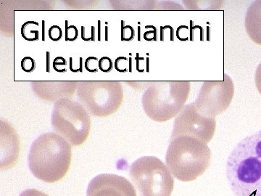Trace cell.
Segmentation results:
<instances>
[{
	"mask_svg": "<svg viewBox=\"0 0 261 196\" xmlns=\"http://www.w3.org/2000/svg\"><path fill=\"white\" fill-rule=\"evenodd\" d=\"M226 172L234 196H261V130L237 144Z\"/></svg>",
	"mask_w": 261,
	"mask_h": 196,
	"instance_id": "cell-1",
	"label": "cell"
},
{
	"mask_svg": "<svg viewBox=\"0 0 261 196\" xmlns=\"http://www.w3.org/2000/svg\"><path fill=\"white\" fill-rule=\"evenodd\" d=\"M71 146L63 137L47 132L34 141L28 156V165L35 178L47 183L64 178L71 164Z\"/></svg>",
	"mask_w": 261,
	"mask_h": 196,
	"instance_id": "cell-2",
	"label": "cell"
},
{
	"mask_svg": "<svg viewBox=\"0 0 261 196\" xmlns=\"http://www.w3.org/2000/svg\"><path fill=\"white\" fill-rule=\"evenodd\" d=\"M211 151L207 144L191 137L181 136L170 142L166 164L171 175L181 182H192L207 171Z\"/></svg>",
	"mask_w": 261,
	"mask_h": 196,
	"instance_id": "cell-3",
	"label": "cell"
},
{
	"mask_svg": "<svg viewBox=\"0 0 261 196\" xmlns=\"http://www.w3.org/2000/svg\"><path fill=\"white\" fill-rule=\"evenodd\" d=\"M190 90L191 83L189 81L152 82L142 95L144 111L152 121H169L186 106Z\"/></svg>",
	"mask_w": 261,
	"mask_h": 196,
	"instance_id": "cell-4",
	"label": "cell"
},
{
	"mask_svg": "<svg viewBox=\"0 0 261 196\" xmlns=\"http://www.w3.org/2000/svg\"><path fill=\"white\" fill-rule=\"evenodd\" d=\"M76 92L81 104L94 116H111L123 103V87L118 81H79Z\"/></svg>",
	"mask_w": 261,
	"mask_h": 196,
	"instance_id": "cell-5",
	"label": "cell"
},
{
	"mask_svg": "<svg viewBox=\"0 0 261 196\" xmlns=\"http://www.w3.org/2000/svg\"><path fill=\"white\" fill-rule=\"evenodd\" d=\"M129 176L140 196H171L174 188V179L167 166L154 156L134 161Z\"/></svg>",
	"mask_w": 261,
	"mask_h": 196,
	"instance_id": "cell-6",
	"label": "cell"
},
{
	"mask_svg": "<svg viewBox=\"0 0 261 196\" xmlns=\"http://www.w3.org/2000/svg\"><path fill=\"white\" fill-rule=\"evenodd\" d=\"M51 124L57 134L72 146H80L88 138L91 118L83 105L70 98L57 101L51 113Z\"/></svg>",
	"mask_w": 261,
	"mask_h": 196,
	"instance_id": "cell-7",
	"label": "cell"
},
{
	"mask_svg": "<svg viewBox=\"0 0 261 196\" xmlns=\"http://www.w3.org/2000/svg\"><path fill=\"white\" fill-rule=\"evenodd\" d=\"M233 94L234 86L232 79L225 73L224 80L204 82L193 104L200 114L216 118L228 109Z\"/></svg>",
	"mask_w": 261,
	"mask_h": 196,
	"instance_id": "cell-8",
	"label": "cell"
},
{
	"mask_svg": "<svg viewBox=\"0 0 261 196\" xmlns=\"http://www.w3.org/2000/svg\"><path fill=\"white\" fill-rule=\"evenodd\" d=\"M216 128V118L202 116L197 112L193 103H190L176 116L171 140L187 136L208 144L214 137Z\"/></svg>",
	"mask_w": 261,
	"mask_h": 196,
	"instance_id": "cell-9",
	"label": "cell"
},
{
	"mask_svg": "<svg viewBox=\"0 0 261 196\" xmlns=\"http://www.w3.org/2000/svg\"><path fill=\"white\" fill-rule=\"evenodd\" d=\"M87 196H137L135 187L126 178L112 174H102L92 179Z\"/></svg>",
	"mask_w": 261,
	"mask_h": 196,
	"instance_id": "cell-10",
	"label": "cell"
},
{
	"mask_svg": "<svg viewBox=\"0 0 261 196\" xmlns=\"http://www.w3.org/2000/svg\"><path fill=\"white\" fill-rule=\"evenodd\" d=\"M79 81H34L33 92L38 97L48 102H57L73 95L78 88Z\"/></svg>",
	"mask_w": 261,
	"mask_h": 196,
	"instance_id": "cell-11",
	"label": "cell"
},
{
	"mask_svg": "<svg viewBox=\"0 0 261 196\" xmlns=\"http://www.w3.org/2000/svg\"><path fill=\"white\" fill-rule=\"evenodd\" d=\"M245 28L254 42L261 45V0L250 5L245 15Z\"/></svg>",
	"mask_w": 261,
	"mask_h": 196,
	"instance_id": "cell-12",
	"label": "cell"
},
{
	"mask_svg": "<svg viewBox=\"0 0 261 196\" xmlns=\"http://www.w3.org/2000/svg\"><path fill=\"white\" fill-rule=\"evenodd\" d=\"M40 25L38 22L27 21L23 23L21 27L22 37L29 42H34L40 39V31H39Z\"/></svg>",
	"mask_w": 261,
	"mask_h": 196,
	"instance_id": "cell-13",
	"label": "cell"
},
{
	"mask_svg": "<svg viewBox=\"0 0 261 196\" xmlns=\"http://www.w3.org/2000/svg\"><path fill=\"white\" fill-rule=\"evenodd\" d=\"M79 37V31L75 26H68V21H66V27L65 31V39L67 42H73L76 40Z\"/></svg>",
	"mask_w": 261,
	"mask_h": 196,
	"instance_id": "cell-14",
	"label": "cell"
},
{
	"mask_svg": "<svg viewBox=\"0 0 261 196\" xmlns=\"http://www.w3.org/2000/svg\"><path fill=\"white\" fill-rule=\"evenodd\" d=\"M22 70L27 73H32L36 68V62L32 57H24L20 62Z\"/></svg>",
	"mask_w": 261,
	"mask_h": 196,
	"instance_id": "cell-15",
	"label": "cell"
},
{
	"mask_svg": "<svg viewBox=\"0 0 261 196\" xmlns=\"http://www.w3.org/2000/svg\"><path fill=\"white\" fill-rule=\"evenodd\" d=\"M86 70L90 73H97L99 70V59L97 57H89L85 61Z\"/></svg>",
	"mask_w": 261,
	"mask_h": 196,
	"instance_id": "cell-16",
	"label": "cell"
},
{
	"mask_svg": "<svg viewBox=\"0 0 261 196\" xmlns=\"http://www.w3.org/2000/svg\"><path fill=\"white\" fill-rule=\"evenodd\" d=\"M113 63L109 57H102L99 60V69L104 73H109L113 69Z\"/></svg>",
	"mask_w": 261,
	"mask_h": 196,
	"instance_id": "cell-17",
	"label": "cell"
},
{
	"mask_svg": "<svg viewBox=\"0 0 261 196\" xmlns=\"http://www.w3.org/2000/svg\"><path fill=\"white\" fill-rule=\"evenodd\" d=\"M48 35H49V39L51 40L58 42V41L61 40L62 37H63V30L59 26H53L48 31Z\"/></svg>",
	"mask_w": 261,
	"mask_h": 196,
	"instance_id": "cell-18",
	"label": "cell"
},
{
	"mask_svg": "<svg viewBox=\"0 0 261 196\" xmlns=\"http://www.w3.org/2000/svg\"><path fill=\"white\" fill-rule=\"evenodd\" d=\"M67 61L63 57H57L55 58L53 63V67L56 71L63 73V72L66 71Z\"/></svg>",
	"mask_w": 261,
	"mask_h": 196,
	"instance_id": "cell-19",
	"label": "cell"
},
{
	"mask_svg": "<svg viewBox=\"0 0 261 196\" xmlns=\"http://www.w3.org/2000/svg\"><path fill=\"white\" fill-rule=\"evenodd\" d=\"M135 36V31L130 27H125L121 29L122 40L130 41Z\"/></svg>",
	"mask_w": 261,
	"mask_h": 196,
	"instance_id": "cell-20",
	"label": "cell"
},
{
	"mask_svg": "<svg viewBox=\"0 0 261 196\" xmlns=\"http://www.w3.org/2000/svg\"><path fill=\"white\" fill-rule=\"evenodd\" d=\"M127 59L124 57H119L115 61V68L119 72L126 71Z\"/></svg>",
	"mask_w": 261,
	"mask_h": 196,
	"instance_id": "cell-21",
	"label": "cell"
},
{
	"mask_svg": "<svg viewBox=\"0 0 261 196\" xmlns=\"http://www.w3.org/2000/svg\"><path fill=\"white\" fill-rule=\"evenodd\" d=\"M255 82L257 91L261 94V62L257 65L256 70H255Z\"/></svg>",
	"mask_w": 261,
	"mask_h": 196,
	"instance_id": "cell-22",
	"label": "cell"
},
{
	"mask_svg": "<svg viewBox=\"0 0 261 196\" xmlns=\"http://www.w3.org/2000/svg\"><path fill=\"white\" fill-rule=\"evenodd\" d=\"M19 196H49L47 194L37 190H27L20 194Z\"/></svg>",
	"mask_w": 261,
	"mask_h": 196,
	"instance_id": "cell-23",
	"label": "cell"
}]
</instances>
